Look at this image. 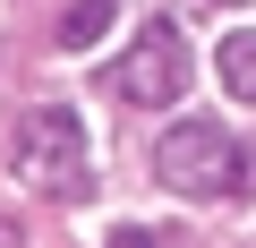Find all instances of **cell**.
Returning a JSON list of instances; mask_svg holds the SVG:
<instances>
[{"mask_svg": "<svg viewBox=\"0 0 256 248\" xmlns=\"http://www.w3.org/2000/svg\"><path fill=\"white\" fill-rule=\"evenodd\" d=\"M214 69H222L230 103H256V26H230V35H222V52H214Z\"/></svg>", "mask_w": 256, "mask_h": 248, "instance_id": "cell-4", "label": "cell"}, {"mask_svg": "<svg viewBox=\"0 0 256 248\" xmlns=\"http://www.w3.org/2000/svg\"><path fill=\"white\" fill-rule=\"evenodd\" d=\"M154 171H162V188H180V197H196V205H205V197L248 188V154L230 146L222 120H180V129H162Z\"/></svg>", "mask_w": 256, "mask_h": 248, "instance_id": "cell-2", "label": "cell"}, {"mask_svg": "<svg viewBox=\"0 0 256 248\" xmlns=\"http://www.w3.org/2000/svg\"><path fill=\"white\" fill-rule=\"evenodd\" d=\"M188 77H196V60H188L180 26H162V18H154L137 43L111 60V77H102V86H111L120 103H146V111H162V103H180V94H188Z\"/></svg>", "mask_w": 256, "mask_h": 248, "instance_id": "cell-3", "label": "cell"}, {"mask_svg": "<svg viewBox=\"0 0 256 248\" xmlns=\"http://www.w3.org/2000/svg\"><path fill=\"white\" fill-rule=\"evenodd\" d=\"M120 26V0H68V18H60V52H86Z\"/></svg>", "mask_w": 256, "mask_h": 248, "instance_id": "cell-5", "label": "cell"}, {"mask_svg": "<svg viewBox=\"0 0 256 248\" xmlns=\"http://www.w3.org/2000/svg\"><path fill=\"white\" fill-rule=\"evenodd\" d=\"M18 180L34 188V197H52V205H77L86 188H94V154H86V120L68 111V103H43V111H26V129H18Z\"/></svg>", "mask_w": 256, "mask_h": 248, "instance_id": "cell-1", "label": "cell"}]
</instances>
